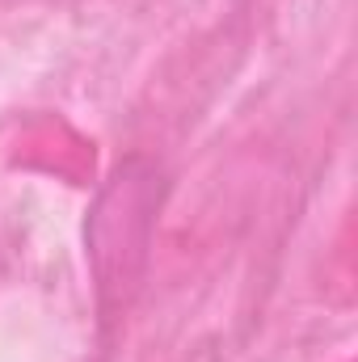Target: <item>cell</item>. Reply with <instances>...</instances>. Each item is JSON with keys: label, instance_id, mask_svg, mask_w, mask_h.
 Instances as JSON below:
<instances>
[{"label": "cell", "instance_id": "cell-1", "mask_svg": "<svg viewBox=\"0 0 358 362\" xmlns=\"http://www.w3.org/2000/svg\"><path fill=\"white\" fill-rule=\"evenodd\" d=\"M165 194H169V181L152 156H127L97 189V202L85 219V245H89L97 312L105 325L131 308L144 282Z\"/></svg>", "mask_w": 358, "mask_h": 362}]
</instances>
